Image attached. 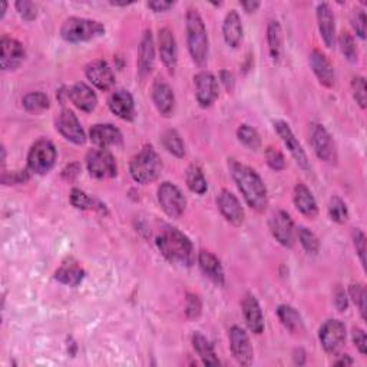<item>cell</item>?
<instances>
[{"label": "cell", "mask_w": 367, "mask_h": 367, "mask_svg": "<svg viewBox=\"0 0 367 367\" xmlns=\"http://www.w3.org/2000/svg\"><path fill=\"white\" fill-rule=\"evenodd\" d=\"M187 42L192 61L204 66L208 61V35L197 9H189L187 13Z\"/></svg>", "instance_id": "3"}, {"label": "cell", "mask_w": 367, "mask_h": 367, "mask_svg": "<svg viewBox=\"0 0 367 367\" xmlns=\"http://www.w3.org/2000/svg\"><path fill=\"white\" fill-rule=\"evenodd\" d=\"M196 96L203 108H208L218 98V82L216 76L209 72H200L194 76Z\"/></svg>", "instance_id": "14"}, {"label": "cell", "mask_w": 367, "mask_h": 367, "mask_svg": "<svg viewBox=\"0 0 367 367\" xmlns=\"http://www.w3.org/2000/svg\"><path fill=\"white\" fill-rule=\"evenodd\" d=\"M158 50L164 66L173 73L178 62V49L173 33L167 28L161 29L158 33Z\"/></svg>", "instance_id": "18"}, {"label": "cell", "mask_w": 367, "mask_h": 367, "mask_svg": "<svg viewBox=\"0 0 367 367\" xmlns=\"http://www.w3.org/2000/svg\"><path fill=\"white\" fill-rule=\"evenodd\" d=\"M352 339H353L355 346L357 347V350L360 352V355L366 356V353H367V339H366V333L361 330V328H353Z\"/></svg>", "instance_id": "52"}, {"label": "cell", "mask_w": 367, "mask_h": 367, "mask_svg": "<svg viewBox=\"0 0 367 367\" xmlns=\"http://www.w3.org/2000/svg\"><path fill=\"white\" fill-rule=\"evenodd\" d=\"M310 66L316 75V78L323 86L326 88L335 86V82H336L335 68L323 52L313 50L310 53Z\"/></svg>", "instance_id": "19"}, {"label": "cell", "mask_w": 367, "mask_h": 367, "mask_svg": "<svg viewBox=\"0 0 367 367\" xmlns=\"http://www.w3.org/2000/svg\"><path fill=\"white\" fill-rule=\"evenodd\" d=\"M91 141L100 148H108L112 145H120L122 142V133L118 128L111 124L93 125L89 131Z\"/></svg>", "instance_id": "24"}, {"label": "cell", "mask_w": 367, "mask_h": 367, "mask_svg": "<svg viewBox=\"0 0 367 367\" xmlns=\"http://www.w3.org/2000/svg\"><path fill=\"white\" fill-rule=\"evenodd\" d=\"M152 101L162 117H171L176 106V95L168 84L157 81L152 85Z\"/></svg>", "instance_id": "22"}, {"label": "cell", "mask_w": 367, "mask_h": 367, "mask_svg": "<svg viewBox=\"0 0 367 367\" xmlns=\"http://www.w3.org/2000/svg\"><path fill=\"white\" fill-rule=\"evenodd\" d=\"M297 236H299L300 244L303 245V248L307 251L308 254H317L319 253L320 243H319L317 237L314 236V233H312L310 229L305 228V227H300L297 231Z\"/></svg>", "instance_id": "41"}, {"label": "cell", "mask_w": 367, "mask_h": 367, "mask_svg": "<svg viewBox=\"0 0 367 367\" xmlns=\"http://www.w3.org/2000/svg\"><path fill=\"white\" fill-rule=\"evenodd\" d=\"M317 23L324 45L330 49L335 48L336 44L335 15L327 3H320L317 6Z\"/></svg>", "instance_id": "20"}, {"label": "cell", "mask_w": 367, "mask_h": 367, "mask_svg": "<svg viewBox=\"0 0 367 367\" xmlns=\"http://www.w3.org/2000/svg\"><path fill=\"white\" fill-rule=\"evenodd\" d=\"M294 205L307 218H316L317 217V203L312 194V191L308 189L304 184H297L294 187Z\"/></svg>", "instance_id": "31"}, {"label": "cell", "mask_w": 367, "mask_h": 367, "mask_svg": "<svg viewBox=\"0 0 367 367\" xmlns=\"http://www.w3.org/2000/svg\"><path fill=\"white\" fill-rule=\"evenodd\" d=\"M153 62H156V45H153V37L151 30H147L144 33L138 52V72L141 75V78H145L147 75L151 73Z\"/></svg>", "instance_id": "28"}, {"label": "cell", "mask_w": 367, "mask_h": 367, "mask_svg": "<svg viewBox=\"0 0 367 367\" xmlns=\"http://www.w3.org/2000/svg\"><path fill=\"white\" fill-rule=\"evenodd\" d=\"M104 33L105 26L101 22L84 17H69L61 28V36L70 44L88 42Z\"/></svg>", "instance_id": "5"}, {"label": "cell", "mask_w": 367, "mask_h": 367, "mask_svg": "<svg viewBox=\"0 0 367 367\" xmlns=\"http://www.w3.org/2000/svg\"><path fill=\"white\" fill-rule=\"evenodd\" d=\"M56 161V148L49 140L36 141L28 156V168L30 172L37 176H45L48 173Z\"/></svg>", "instance_id": "6"}, {"label": "cell", "mask_w": 367, "mask_h": 367, "mask_svg": "<svg viewBox=\"0 0 367 367\" xmlns=\"http://www.w3.org/2000/svg\"><path fill=\"white\" fill-rule=\"evenodd\" d=\"M162 145L169 153L176 156L177 158H182L185 156L184 141L181 138V135L176 129H168L162 135Z\"/></svg>", "instance_id": "37"}, {"label": "cell", "mask_w": 367, "mask_h": 367, "mask_svg": "<svg viewBox=\"0 0 367 367\" xmlns=\"http://www.w3.org/2000/svg\"><path fill=\"white\" fill-rule=\"evenodd\" d=\"M349 294L353 303L357 305L359 312L361 314V319L366 320V301H367V294H366V288L363 284H352L349 287Z\"/></svg>", "instance_id": "43"}, {"label": "cell", "mask_w": 367, "mask_h": 367, "mask_svg": "<svg viewBox=\"0 0 367 367\" xmlns=\"http://www.w3.org/2000/svg\"><path fill=\"white\" fill-rule=\"evenodd\" d=\"M265 160H267L268 167L274 171H283L285 168V160L283 157V153L276 148H272V147L267 148Z\"/></svg>", "instance_id": "45"}, {"label": "cell", "mask_w": 367, "mask_h": 367, "mask_svg": "<svg viewBox=\"0 0 367 367\" xmlns=\"http://www.w3.org/2000/svg\"><path fill=\"white\" fill-rule=\"evenodd\" d=\"M267 42L272 59L279 62L283 53V30L277 21H272L267 26Z\"/></svg>", "instance_id": "34"}, {"label": "cell", "mask_w": 367, "mask_h": 367, "mask_svg": "<svg viewBox=\"0 0 367 367\" xmlns=\"http://www.w3.org/2000/svg\"><path fill=\"white\" fill-rule=\"evenodd\" d=\"M353 243H355V248H356V253L360 258V263L363 265V268H366V236L360 228H356L353 231Z\"/></svg>", "instance_id": "48"}, {"label": "cell", "mask_w": 367, "mask_h": 367, "mask_svg": "<svg viewBox=\"0 0 367 367\" xmlns=\"http://www.w3.org/2000/svg\"><path fill=\"white\" fill-rule=\"evenodd\" d=\"M310 141L312 147L316 152V156L327 162V164H336L337 161V149L336 144L332 138V135L328 133V131L320 125V124H313L310 129Z\"/></svg>", "instance_id": "9"}, {"label": "cell", "mask_w": 367, "mask_h": 367, "mask_svg": "<svg viewBox=\"0 0 367 367\" xmlns=\"http://www.w3.org/2000/svg\"><path fill=\"white\" fill-rule=\"evenodd\" d=\"M192 346H194L197 355L201 357L205 366H220V360L214 352V347H212L205 336H203L201 333H194V336H192Z\"/></svg>", "instance_id": "33"}, {"label": "cell", "mask_w": 367, "mask_h": 367, "mask_svg": "<svg viewBox=\"0 0 367 367\" xmlns=\"http://www.w3.org/2000/svg\"><path fill=\"white\" fill-rule=\"evenodd\" d=\"M319 339H320L323 349L327 353L335 355L341 349V346L344 344L346 327L340 320H336V319L327 320L320 327Z\"/></svg>", "instance_id": "10"}, {"label": "cell", "mask_w": 367, "mask_h": 367, "mask_svg": "<svg viewBox=\"0 0 367 367\" xmlns=\"http://www.w3.org/2000/svg\"><path fill=\"white\" fill-rule=\"evenodd\" d=\"M29 180V173L28 171H17V172H3V177H2V182L9 185V184H22L25 181Z\"/></svg>", "instance_id": "50"}, {"label": "cell", "mask_w": 367, "mask_h": 367, "mask_svg": "<svg viewBox=\"0 0 367 367\" xmlns=\"http://www.w3.org/2000/svg\"><path fill=\"white\" fill-rule=\"evenodd\" d=\"M333 299H335V304H336L339 312H346L347 310V305H349V300H347V294H346L344 288L341 285H336L335 292H333Z\"/></svg>", "instance_id": "51"}, {"label": "cell", "mask_w": 367, "mask_h": 367, "mask_svg": "<svg viewBox=\"0 0 367 367\" xmlns=\"http://www.w3.org/2000/svg\"><path fill=\"white\" fill-rule=\"evenodd\" d=\"M173 6V2H165V0H156V2H149L148 8L152 9L153 12H167L168 9H171Z\"/></svg>", "instance_id": "53"}, {"label": "cell", "mask_w": 367, "mask_h": 367, "mask_svg": "<svg viewBox=\"0 0 367 367\" xmlns=\"http://www.w3.org/2000/svg\"><path fill=\"white\" fill-rule=\"evenodd\" d=\"M270 229L273 237L287 248H292L296 241V229L294 223L285 211H277L270 220Z\"/></svg>", "instance_id": "12"}, {"label": "cell", "mask_w": 367, "mask_h": 367, "mask_svg": "<svg viewBox=\"0 0 367 367\" xmlns=\"http://www.w3.org/2000/svg\"><path fill=\"white\" fill-rule=\"evenodd\" d=\"M224 41L229 48H237L243 39L241 17L237 10H229L224 19L223 25Z\"/></svg>", "instance_id": "29"}, {"label": "cell", "mask_w": 367, "mask_h": 367, "mask_svg": "<svg viewBox=\"0 0 367 367\" xmlns=\"http://www.w3.org/2000/svg\"><path fill=\"white\" fill-rule=\"evenodd\" d=\"M131 177L140 184H149L160 178L162 161L152 147H144L129 164Z\"/></svg>", "instance_id": "4"}, {"label": "cell", "mask_w": 367, "mask_h": 367, "mask_svg": "<svg viewBox=\"0 0 367 367\" xmlns=\"http://www.w3.org/2000/svg\"><path fill=\"white\" fill-rule=\"evenodd\" d=\"M277 316H279L280 321L283 323V326L292 333L297 335V333H301L304 330L303 319H301V316L299 314V312L296 310L294 307L287 305V304H281L277 308Z\"/></svg>", "instance_id": "32"}, {"label": "cell", "mask_w": 367, "mask_h": 367, "mask_svg": "<svg viewBox=\"0 0 367 367\" xmlns=\"http://www.w3.org/2000/svg\"><path fill=\"white\" fill-rule=\"evenodd\" d=\"M203 312V304L198 296L196 294H188L187 296V307H185V314L189 320H196L201 316Z\"/></svg>", "instance_id": "46"}, {"label": "cell", "mask_w": 367, "mask_h": 367, "mask_svg": "<svg viewBox=\"0 0 367 367\" xmlns=\"http://www.w3.org/2000/svg\"><path fill=\"white\" fill-rule=\"evenodd\" d=\"M56 128L62 133V137L72 144L82 145L86 141L85 131L82 129L79 120L76 118V115L70 109H62L61 113L57 115Z\"/></svg>", "instance_id": "13"}, {"label": "cell", "mask_w": 367, "mask_h": 367, "mask_svg": "<svg viewBox=\"0 0 367 367\" xmlns=\"http://www.w3.org/2000/svg\"><path fill=\"white\" fill-rule=\"evenodd\" d=\"M16 10L23 17L25 21L30 22L35 21L37 16V6L33 2H29V0H21V2H16Z\"/></svg>", "instance_id": "47"}, {"label": "cell", "mask_w": 367, "mask_h": 367, "mask_svg": "<svg viewBox=\"0 0 367 367\" xmlns=\"http://www.w3.org/2000/svg\"><path fill=\"white\" fill-rule=\"evenodd\" d=\"M185 180H187V185L188 188L196 192V194L198 196H203L207 192V180L204 177V172L203 169L198 167V165H191L188 169H187V173H185Z\"/></svg>", "instance_id": "35"}, {"label": "cell", "mask_w": 367, "mask_h": 367, "mask_svg": "<svg viewBox=\"0 0 367 367\" xmlns=\"http://www.w3.org/2000/svg\"><path fill=\"white\" fill-rule=\"evenodd\" d=\"M352 92H353V98L356 104L361 108L366 109L367 104V93H366V79L363 76H356L352 81Z\"/></svg>", "instance_id": "44"}, {"label": "cell", "mask_w": 367, "mask_h": 367, "mask_svg": "<svg viewBox=\"0 0 367 367\" xmlns=\"http://www.w3.org/2000/svg\"><path fill=\"white\" fill-rule=\"evenodd\" d=\"M335 364L336 366H352L353 364V360L349 356H343L339 360H336Z\"/></svg>", "instance_id": "58"}, {"label": "cell", "mask_w": 367, "mask_h": 367, "mask_svg": "<svg viewBox=\"0 0 367 367\" xmlns=\"http://www.w3.org/2000/svg\"><path fill=\"white\" fill-rule=\"evenodd\" d=\"M328 216L335 223L344 224L349 218V209H347L346 203L339 197H333L328 203Z\"/></svg>", "instance_id": "40"}, {"label": "cell", "mask_w": 367, "mask_h": 367, "mask_svg": "<svg viewBox=\"0 0 367 367\" xmlns=\"http://www.w3.org/2000/svg\"><path fill=\"white\" fill-rule=\"evenodd\" d=\"M198 264L203 270V273L211 280L214 281L217 285H223L225 276H224V268L221 265V261L212 254L209 251L201 250L198 253Z\"/></svg>", "instance_id": "27"}, {"label": "cell", "mask_w": 367, "mask_h": 367, "mask_svg": "<svg viewBox=\"0 0 367 367\" xmlns=\"http://www.w3.org/2000/svg\"><path fill=\"white\" fill-rule=\"evenodd\" d=\"M237 137L243 145L250 149H258L261 147V138L258 132L250 125H241L237 131Z\"/></svg>", "instance_id": "39"}, {"label": "cell", "mask_w": 367, "mask_h": 367, "mask_svg": "<svg viewBox=\"0 0 367 367\" xmlns=\"http://www.w3.org/2000/svg\"><path fill=\"white\" fill-rule=\"evenodd\" d=\"M70 204L78 208V209H98L101 211L102 214L105 212L106 214V209H105V205L95 201L93 198H91L86 192H84L82 189L79 188H73L72 192H70Z\"/></svg>", "instance_id": "36"}, {"label": "cell", "mask_w": 367, "mask_h": 367, "mask_svg": "<svg viewBox=\"0 0 367 367\" xmlns=\"http://www.w3.org/2000/svg\"><path fill=\"white\" fill-rule=\"evenodd\" d=\"M0 49H2L0 66L3 70H13L22 65L25 59V48L21 42L10 36H3L0 41Z\"/></svg>", "instance_id": "15"}, {"label": "cell", "mask_w": 367, "mask_h": 367, "mask_svg": "<svg viewBox=\"0 0 367 367\" xmlns=\"http://www.w3.org/2000/svg\"><path fill=\"white\" fill-rule=\"evenodd\" d=\"M221 81H223L224 86L227 88V91H233L234 89V76L231 72L223 70L221 72Z\"/></svg>", "instance_id": "55"}, {"label": "cell", "mask_w": 367, "mask_h": 367, "mask_svg": "<svg viewBox=\"0 0 367 367\" xmlns=\"http://www.w3.org/2000/svg\"><path fill=\"white\" fill-rule=\"evenodd\" d=\"M352 26L360 39L366 37V15L361 9H355L352 13Z\"/></svg>", "instance_id": "49"}, {"label": "cell", "mask_w": 367, "mask_h": 367, "mask_svg": "<svg viewBox=\"0 0 367 367\" xmlns=\"http://www.w3.org/2000/svg\"><path fill=\"white\" fill-rule=\"evenodd\" d=\"M339 45H340V49H341V53L344 55V57L349 62L355 64L357 61V56H359V52H357V48H356V44L353 41V37L349 32H343L339 37Z\"/></svg>", "instance_id": "42"}, {"label": "cell", "mask_w": 367, "mask_h": 367, "mask_svg": "<svg viewBox=\"0 0 367 367\" xmlns=\"http://www.w3.org/2000/svg\"><path fill=\"white\" fill-rule=\"evenodd\" d=\"M217 205L218 209L223 214V217L231 223L233 225H241L244 223V209L238 201V198L233 194V192H229L227 189H223L220 192V196L217 198Z\"/></svg>", "instance_id": "17"}, {"label": "cell", "mask_w": 367, "mask_h": 367, "mask_svg": "<svg viewBox=\"0 0 367 367\" xmlns=\"http://www.w3.org/2000/svg\"><path fill=\"white\" fill-rule=\"evenodd\" d=\"M68 95L72 104L84 112H92L96 108V105H98V96H96L92 88H89L84 82L75 84L69 89Z\"/></svg>", "instance_id": "26"}, {"label": "cell", "mask_w": 367, "mask_h": 367, "mask_svg": "<svg viewBox=\"0 0 367 367\" xmlns=\"http://www.w3.org/2000/svg\"><path fill=\"white\" fill-rule=\"evenodd\" d=\"M86 78L101 91H108L115 84V76L112 69L105 61H93L91 62L86 69Z\"/></svg>", "instance_id": "21"}, {"label": "cell", "mask_w": 367, "mask_h": 367, "mask_svg": "<svg viewBox=\"0 0 367 367\" xmlns=\"http://www.w3.org/2000/svg\"><path fill=\"white\" fill-rule=\"evenodd\" d=\"M158 201L165 214L171 218H178L187 208V200L181 189L171 182H162L158 188Z\"/></svg>", "instance_id": "8"}, {"label": "cell", "mask_w": 367, "mask_h": 367, "mask_svg": "<svg viewBox=\"0 0 367 367\" xmlns=\"http://www.w3.org/2000/svg\"><path fill=\"white\" fill-rule=\"evenodd\" d=\"M241 6L244 8L245 12L251 13V12H256L260 8V2H253V0H251V2H243Z\"/></svg>", "instance_id": "56"}, {"label": "cell", "mask_w": 367, "mask_h": 367, "mask_svg": "<svg viewBox=\"0 0 367 367\" xmlns=\"http://www.w3.org/2000/svg\"><path fill=\"white\" fill-rule=\"evenodd\" d=\"M293 357H294V363L299 364V366H303L305 363V353H304L303 349H297L294 352V356Z\"/></svg>", "instance_id": "57"}, {"label": "cell", "mask_w": 367, "mask_h": 367, "mask_svg": "<svg viewBox=\"0 0 367 367\" xmlns=\"http://www.w3.org/2000/svg\"><path fill=\"white\" fill-rule=\"evenodd\" d=\"M274 129L279 133V137L281 138L283 144L287 147L288 152L292 153V157L296 160V162L303 169H308V168H310V164H308L305 152H304L301 144L299 142V140L296 138V135L293 133L292 128L288 126V124H285L283 121H276L274 122Z\"/></svg>", "instance_id": "16"}, {"label": "cell", "mask_w": 367, "mask_h": 367, "mask_svg": "<svg viewBox=\"0 0 367 367\" xmlns=\"http://www.w3.org/2000/svg\"><path fill=\"white\" fill-rule=\"evenodd\" d=\"M79 165L78 164H70V165H68L65 169H64V177L66 178V180H73V178H76V177H78L79 176Z\"/></svg>", "instance_id": "54"}, {"label": "cell", "mask_w": 367, "mask_h": 367, "mask_svg": "<svg viewBox=\"0 0 367 367\" xmlns=\"http://www.w3.org/2000/svg\"><path fill=\"white\" fill-rule=\"evenodd\" d=\"M112 113L124 121H132L135 118V104L132 95L128 91L120 89L109 96L108 101Z\"/></svg>", "instance_id": "23"}, {"label": "cell", "mask_w": 367, "mask_h": 367, "mask_svg": "<svg viewBox=\"0 0 367 367\" xmlns=\"http://www.w3.org/2000/svg\"><path fill=\"white\" fill-rule=\"evenodd\" d=\"M243 313L248 328L254 335L264 332V316L257 299L253 294H245L243 300Z\"/></svg>", "instance_id": "25"}, {"label": "cell", "mask_w": 367, "mask_h": 367, "mask_svg": "<svg viewBox=\"0 0 367 367\" xmlns=\"http://www.w3.org/2000/svg\"><path fill=\"white\" fill-rule=\"evenodd\" d=\"M86 167L91 176L98 180H106L117 176V162H115L112 153L105 148L88 152Z\"/></svg>", "instance_id": "7"}, {"label": "cell", "mask_w": 367, "mask_h": 367, "mask_svg": "<svg viewBox=\"0 0 367 367\" xmlns=\"http://www.w3.org/2000/svg\"><path fill=\"white\" fill-rule=\"evenodd\" d=\"M228 168L231 177L236 181L247 204L258 212L264 211L268 205V196L267 188L258 173L253 168L240 164L234 160H229Z\"/></svg>", "instance_id": "1"}, {"label": "cell", "mask_w": 367, "mask_h": 367, "mask_svg": "<svg viewBox=\"0 0 367 367\" xmlns=\"http://www.w3.org/2000/svg\"><path fill=\"white\" fill-rule=\"evenodd\" d=\"M229 347H231V352H233L234 359L241 366H250L251 363H253V359H254L253 346H251L250 337L245 333L244 328H241L238 326L231 327Z\"/></svg>", "instance_id": "11"}, {"label": "cell", "mask_w": 367, "mask_h": 367, "mask_svg": "<svg viewBox=\"0 0 367 367\" xmlns=\"http://www.w3.org/2000/svg\"><path fill=\"white\" fill-rule=\"evenodd\" d=\"M157 247L169 263L191 267L196 261L194 245L178 228H165L157 237Z\"/></svg>", "instance_id": "2"}, {"label": "cell", "mask_w": 367, "mask_h": 367, "mask_svg": "<svg viewBox=\"0 0 367 367\" xmlns=\"http://www.w3.org/2000/svg\"><path fill=\"white\" fill-rule=\"evenodd\" d=\"M49 105H50L49 98L42 92H32L28 93L23 98V108L32 113H39L48 109Z\"/></svg>", "instance_id": "38"}, {"label": "cell", "mask_w": 367, "mask_h": 367, "mask_svg": "<svg viewBox=\"0 0 367 367\" xmlns=\"http://www.w3.org/2000/svg\"><path fill=\"white\" fill-rule=\"evenodd\" d=\"M55 279L65 285L76 287L85 279V272L79 265V263H76L73 258H68L66 261L62 263L59 268H57V272L55 273Z\"/></svg>", "instance_id": "30"}]
</instances>
